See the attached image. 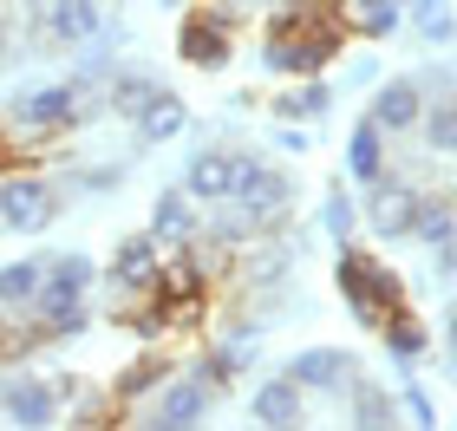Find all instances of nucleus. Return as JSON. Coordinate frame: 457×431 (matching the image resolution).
Here are the masks:
<instances>
[{"instance_id": "18", "label": "nucleus", "mask_w": 457, "mask_h": 431, "mask_svg": "<svg viewBox=\"0 0 457 431\" xmlns=\"http://www.w3.org/2000/svg\"><path fill=\"white\" fill-rule=\"evenodd\" d=\"M334 7L346 13V27L360 39H386V33H399V7L405 0H334Z\"/></svg>"}, {"instance_id": "38", "label": "nucleus", "mask_w": 457, "mask_h": 431, "mask_svg": "<svg viewBox=\"0 0 457 431\" xmlns=\"http://www.w3.org/2000/svg\"><path fill=\"white\" fill-rule=\"evenodd\" d=\"M451 46H457V39H451Z\"/></svg>"}, {"instance_id": "26", "label": "nucleus", "mask_w": 457, "mask_h": 431, "mask_svg": "<svg viewBox=\"0 0 457 431\" xmlns=\"http://www.w3.org/2000/svg\"><path fill=\"white\" fill-rule=\"evenodd\" d=\"M411 27H419L425 46H451L457 39V13L445 7V0H411Z\"/></svg>"}, {"instance_id": "23", "label": "nucleus", "mask_w": 457, "mask_h": 431, "mask_svg": "<svg viewBox=\"0 0 457 431\" xmlns=\"http://www.w3.org/2000/svg\"><path fill=\"white\" fill-rule=\"evenodd\" d=\"M451 222H457V196L431 190V196H419V203H411V236H419L425 249H431V242H438V236L451 229Z\"/></svg>"}, {"instance_id": "17", "label": "nucleus", "mask_w": 457, "mask_h": 431, "mask_svg": "<svg viewBox=\"0 0 457 431\" xmlns=\"http://www.w3.org/2000/svg\"><path fill=\"white\" fill-rule=\"evenodd\" d=\"M386 170V131L372 125V118H360V125L346 131V177L353 183H372Z\"/></svg>"}, {"instance_id": "28", "label": "nucleus", "mask_w": 457, "mask_h": 431, "mask_svg": "<svg viewBox=\"0 0 457 431\" xmlns=\"http://www.w3.org/2000/svg\"><path fill=\"white\" fill-rule=\"evenodd\" d=\"M353 222H360V210H353L346 183H334V196H327V210H320V229L334 236V242H353Z\"/></svg>"}, {"instance_id": "1", "label": "nucleus", "mask_w": 457, "mask_h": 431, "mask_svg": "<svg viewBox=\"0 0 457 431\" xmlns=\"http://www.w3.org/2000/svg\"><path fill=\"white\" fill-rule=\"evenodd\" d=\"M334 281H340V294H346V307H353V320H360V327H379L386 314H399V307H405V281L392 269H379L366 249H353V242H340Z\"/></svg>"}, {"instance_id": "4", "label": "nucleus", "mask_w": 457, "mask_h": 431, "mask_svg": "<svg viewBox=\"0 0 457 431\" xmlns=\"http://www.w3.org/2000/svg\"><path fill=\"white\" fill-rule=\"evenodd\" d=\"M66 210L59 203V190L46 177H0V229L7 236H39V229H53V216Z\"/></svg>"}, {"instance_id": "24", "label": "nucleus", "mask_w": 457, "mask_h": 431, "mask_svg": "<svg viewBox=\"0 0 457 431\" xmlns=\"http://www.w3.org/2000/svg\"><path fill=\"white\" fill-rule=\"evenodd\" d=\"M419 131H425V151L451 157L457 151V98H431V105L419 112Z\"/></svg>"}, {"instance_id": "16", "label": "nucleus", "mask_w": 457, "mask_h": 431, "mask_svg": "<svg viewBox=\"0 0 457 431\" xmlns=\"http://www.w3.org/2000/svg\"><path fill=\"white\" fill-rule=\"evenodd\" d=\"M170 373H177V360H163V353H144V360H131V366H124V373L112 379V399H118V412L144 405V399H151V393H157V385L170 379Z\"/></svg>"}, {"instance_id": "29", "label": "nucleus", "mask_w": 457, "mask_h": 431, "mask_svg": "<svg viewBox=\"0 0 457 431\" xmlns=\"http://www.w3.org/2000/svg\"><path fill=\"white\" fill-rule=\"evenodd\" d=\"M46 275H53V281H66V287H92L98 269H92V255H86V249H59V255H46Z\"/></svg>"}, {"instance_id": "21", "label": "nucleus", "mask_w": 457, "mask_h": 431, "mask_svg": "<svg viewBox=\"0 0 457 431\" xmlns=\"http://www.w3.org/2000/svg\"><path fill=\"white\" fill-rule=\"evenodd\" d=\"M46 281V255H20V261H7V269H0V307H27L33 301V287Z\"/></svg>"}, {"instance_id": "27", "label": "nucleus", "mask_w": 457, "mask_h": 431, "mask_svg": "<svg viewBox=\"0 0 457 431\" xmlns=\"http://www.w3.org/2000/svg\"><path fill=\"white\" fill-rule=\"evenodd\" d=\"M151 92H157V79H151V72H131V66L112 72V112H118V118H137V105H144Z\"/></svg>"}, {"instance_id": "14", "label": "nucleus", "mask_w": 457, "mask_h": 431, "mask_svg": "<svg viewBox=\"0 0 457 431\" xmlns=\"http://www.w3.org/2000/svg\"><path fill=\"white\" fill-rule=\"evenodd\" d=\"M419 112H425V86H419V79H386L366 118L392 137V131H411V125H419Z\"/></svg>"}, {"instance_id": "22", "label": "nucleus", "mask_w": 457, "mask_h": 431, "mask_svg": "<svg viewBox=\"0 0 457 431\" xmlns=\"http://www.w3.org/2000/svg\"><path fill=\"white\" fill-rule=\"evenodd\" d=\"M242 373H248V353H242V346H222V353H196V360H190V379H203L210 393H228Z\"/></svg>"}, {"instance_id": "12", "label": "nucleus", "mask_w": 457, "mask_h": 431, "mask_svg": "<svg viewBox=\"0 0 457 431\" xmlns=\"http://www.w3.org/2000/svg\"><path fill=\"white\" fill-rule=\"evenodd\" d=\"M248 419L268 425V431H287V425H301V419H307V393L281 373V379L255 385V399H248Z\"/></svg>"}, {"instance_id": "7", "label": "nucleus", "mask_w": 457, "mask_h": 431, "mask_svg": "<svg viewBox=\"0 0 457 431\" xmlns=\"http://www.w3.org/2000/svg\"><path fill=\"white\" fill-rule=\"evenodd\" d=\"M287 379H295L301 393H346L353 385V353H340V346H307V353H295Z\"/></svg>"}, {"instance_id": "36", "label": "nucleus", "mask_w": 457, "mask_h": 431, "mask_svg": "<svg viewBox=\"0 0 457 431\" xmlns=\"http://www.w3.org/2000/svg\"><path fill=\"white\" fill-rule=\"evenodd\" d=\"M7 314H13V307H0V340H7Z\"/></svg>"}, {"instance_id": "19", "label": "nucleus", "mask_w": 457, "mask_h": 431, "mask_svg": "<svg viewBox=\"0 0 457 431\" xmlns=\"http://www.w3.org/2000/svg\"><path fill=\"white\" fill-rule=\"evenodd\" d=\"M334 112V92L320 86V79H301V86H287L275 98V118H287V125H314V118Z\"/></svg>"}, {"instance_id": "8", "label": "nucleus", "mask_w": 457, "mask_h": 431, "mask_svg": "<svg viewBox=\"0 0 457 431\" xmlns=\"http://www.w3.org/2000/svg\"><path fill=\"white\" fill-rule=\"evenodd\" d=\"M157 269H163L157 236H124L118 255H112V287H118V294H151Z\"/></svg>"}, {"instance_id": "31", "label": "nucleus", "mask_w": 457, "mask_h": 431, "mask_svg": "<svg viewBox=\"0 0 457 431\" xmlns=\"http://www.w3.org/2000/svg\"><path fill=\"white\" fill-rule=\"evenodd\" d=\"M405 419H411V425H425V431L438 425V412H431V399L419 393V385H405Z\"/></svg>"}, {"instance_id": "25", "label": "nucleus", "mask_w": 457, "mask_h": 431, "mask_svg": "<svg viewBox=\"0 0 457 431\" xmlns=\"http://www.w3.org/2000/svg\"><path fill=\"white\" fill-rule=\"evenodd\" d=\"M346 393H353L346 425H360V431H386V425H399V405H392L379 385H346Z\"/></svg>"}, {"instance_id": "32", "label": "nucleus", "mask_w": 457, "mask_h": 431, "mask_svg": "<svg viewBox=\"0 0 457 431\" xmlns=\"http://www.w3.org/2000/svg\"><path fill=\"white\" fill-rule=\"evenodd\" d=\"M275 151H295V157H301V151H307V131H301V125H287V118H281V131H275Z\"/></svg>"}, {"instance_id": "13", "label": "nucleus", "mask_w": 457, "mask_h": 431, "mask_svg": "<svg viewBox=\"0 0 457 431\" xmlns=\"http://www.w3.org/2000/svg\"><path fill=\"white\" fill-rule=\"evenodd\" d=\"M228 183H236V151H196L183 163V196L190 203H228Z\"/></svg>"}, {"instance_id": "34", "label": "nucleus", "mask_w": 457, "mask_h": 431, "mask_svg": "<svg viewBox=\"0 0 457 431\" xmlns=\"http://www.w3.org/2000/svg\"><path fill=\"white\" fill-rule=\"evenodd\" d=\"M445 340H451V353H457V301L445 307Z\"/></svg>"}, {"instance_id": "15", "label": "nucleus", "mask_w": 457, "mask_h": 431, "mask_svg": "<svg viewBox=\"0 0 457 431\" xmlns=\"http://www.w3.org/2000/svg\"><path fill=\"white\" fill-rule=\"evenodd\" d=\"M151 236H157V249H190L196 242V203L183 190H163L157 210H151Z\"/></svg>"}, {"instance_id": "3", "label": "nucleus", "mask_w": 457, "mask_h": 431, "mask_svg": "<svg viewBox=\"0 0 457 431\" xmlns=\"http://www.w3.org/2000/svg\"><path fill=\"white\" fill-rule=\"evenodd\" d=\"M228 196L242 203V216L255 222V229H275V222L295 210V177H281V170H268L262 157L236 151V183H228Z\"/></svg>"}, {"instance_id": "2", "label": "nucleus", "mask_w": 457, "mask_h": 431, "mask_svg": "<svg viewBox=\"0 0 457 431\" xmlns=\"http://www.w3.org/2000/svg\"><path fill=\"white\" fill-rule=\"evenodd\" d=\"M86 98L92 92L79 86V79H59V86H20L7 118L20 131H33V137H53V131H72L79 118H86Z\"/></svg>"}, {"instance_id": "10", "label": "nucleus", "mask_w": 457, "mask_h": 431, "mask_svg": "<svg viewBox=\"0 0 457 431\" xmlns=\"http://www.w3.org/2000/svg\"><path fill=\"white\" fill-rule=\"evenodd\" d=\"M411 203H419V196H411L405 183H392L386 170L366 183V222L379 236H411Z\"/></svg>"}, {"instance_id": "20", "label": "nucleus", "mask_w": 457, "mask_h": 431, "mask_svg": "<svg viewBox=\"0 0 457 431\" xmlns=\"http://www.w3.org/2000/svg\"><path fill=\"white\" fill-rule=\"evenodd\" d=\"M379 340H386V353L399 360V366L425 360V346H431V334H425V327L405 314V307H399V314H386V320H379Z\"/></svg>"}, {"instance_id": "6", "label": "nucleus", "mask_w": 457, "mask_h": 431, "mask_svg": "<svg viewBox=\"0 0 457 431\" xmlns=\"http://www.w3.org/2000/svg\"><path fill=\"white\" fill-rule=\"evenodd\" d=\"M210 385H203V379H163L157 385V405H151V412H144L137 425L144 431H190V425H203V419H210Z\"/></svg>"}, {"instance_id": "33", "label": "nucleus", "mask_w": 457, "mask_h": 431, "mask_svg": "<svg viewBox=\"0 0 457 431\" xmlns=\"http://www.w3.org/2000/svg\"><path fill=\"white\" fill-rule=\"evenodd\" d=\"M79 190H118V170H79Z\"/></svg>"}, {"instance_id": "11", "label": "nucleus", "mask_w": 457, "mask_h": 431, "mask_svg": "<svg viewBox=\"0 0 457 431\" xmlns=\"http://www.w3.org/2000/svg\"><path fill=\"white\" fill-rule=\"evenodd\" d=\"M0 412H7V425H53L59 419L53 379H7L0 385Z\"/></svg>"}, {"instance_id": "5", "label": "nucleus", "mask_w": 457, "mask_h": 431, "mask_svg": "<svg viewBox=\"0 0 457 431\" xmlns=\"http://www.w3.org/2000/svg\"><path fill=\"white\" fill-rule=\"evenodd\" d=\"M177 53L190 59L196 72H222L228 53H236V13L190 7V13H183V27H177Z\"/></svg>"}, {"instance_id": "37", "label": "nucleus", "mask_w": 457, "mask_h": 431, "mask_svg": "<svg viewBox=\"0 0 457 431\" xmlns=\"http://www.w3.org/2000/svg\"><path fill=\"white\" fill-rule=\"evenodd\" d=\"M163 7H183V0H163Z\"/></svg>"}, {"instance_id": "35", "label": "nucleus", "mask_w": 457, "mask_h": 431, "mask_svg": "<svg viewBox=\"0 0 457 431\" xmlns=\"http://www.w3.org/2000/svg\"><path fill=\"white\" fill-rule=\"evenodd\" d=\"M7 53H13V46H7V20H0V66H7Z\"/></svg>"}, {"instance_id": "9", "label": "nucleus", "mask_w": 457, "mask_h": 431, "mask_svg": "<svg viewBox=\"0 0 457 431\" xmlns=\"http://www.w3.org/2000/svg\"><path fill=\"white\" fill-rule=\"evenodd\" d=\"M183 125H190V105H183V98H177L170 86H157V92L137 105V118H131V131H137L144 151H151V144H170Z\"/></svg>"}, {"instance_id": "30", "label": "nucleus", "mask_w": 457, "mask_h": 431, "mask_svg": "<svg viewBox=\"0 0 457 431\" xmlns=\"http://www.w3.org/2000/svg\"><path fill=\"white\" fill-rule=\"evenodd\" d=\"M431 261H438V275H445V281L457 275V222H451V229H445L438 242H431Z\"/></svg>"}]
</instances>
